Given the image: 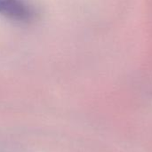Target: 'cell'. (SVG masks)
<instances>
[{"instance_id":"obj_1","label":"cell","mask_w":152,"mask_h":152,"mask_svg":"<svg viewBox=\"0 0 152 152\" xmlns=\"http://www.w3.org/2000/svg\"><path fill=\"white\" fill-rule=\"evenodd\" d=\"M0 14L12 21L28 23L34 20L36 13L24 0H0Z\"/></svg>"}]
</instances>
